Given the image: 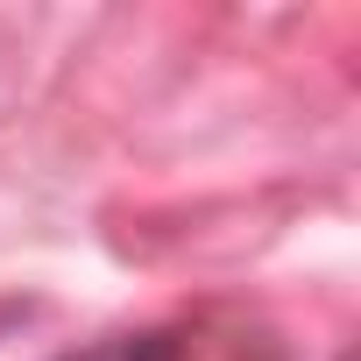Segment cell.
<instances>
[{"mask_svg":"<svg viewBox=\"0 0 361 361\" xmlns=\"http://www.w3.org/2000/svg\"><path fill=\"white\" fill-rule=\"evenodd\" d=\"M57 361H185V340L177 333H106V340L71 347Z\"/></svg>","mask_w":361,"mask_h":361,"instance_id":"1","label":"cell"}]
</instances>
